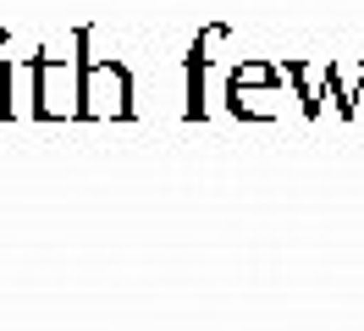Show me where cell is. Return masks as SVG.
Masks as SVG:
<instances>
[{
    "label": "cell",
    "instance_id": "1",
    "mask_svg": "<svg viewBox=\"0 0 364 331\" xmlns=\"http://www.w3.org/2000/svg\"><path fill=\"white\" fill-rule=\"evenodd\" d=\"M89 28H77L67 50H39L28 56V116L33 122H77L83 116V50H89Z\"/></svg>",
    "mask_w": 364,
    "mask_h": 331
},
{
    "label": "cell",
    "instance_id": "7",
    "mask_svg": "<svg viewBox=\"0 0 364 331\" xmlns=\"http://www.w3.org/2000/svg\"><path fill=\"white\" fill-rule=\"evenodd\" d=\"M17 78H23L17 61H6V56H0V122H11V116H17Z\"/></svg>",
    "mask_w": 364,
    "mask_h": 331
},
{
    "label": "cell",
    "instance_id": "3",
    "mask_svg": "<svg viewBox=\"0 0 364 331\" xmlns=\"http://www.w3.org/2000/svg\"><path fill=\"white\" fill-rule=\"evenodd\" d=\"M287 100L298 105V94H293L287 78H265V83L227 78V110L237 122H276V116H287Z\"/></svg>",
    "mask_w": 364,
    "mask_h": 331
},
{
    "label": "cell",
    "instance_id": "2",
    "mask_svg": "<svg viewBox=\"0 0 364 331\" xmlns=\"http://www.w3.org/2000/svg\"><path fill=\"white\" fill-rule=\"evenodd\" d=\"M133 110V72L111 56L83 50V122H127Z\"/></svg>",
    "mask_w": 364,
    "mask_h": 331
},
{
    "label": "cell",
    "instance_id": "5",
    "mask_svg": "<svg viewBox=\"0 0 364 331\" xmlns=\"http://www.w3.org/2000/svg\"><path fill=\"white\" fill-rule=\"evenodd\" d=\"M326 72H331V56H326V61H309V56L282 61V78L293 83L298 110H304V116H320V110H326Z\"/></svg>",
    "mask_w": 364,
    "mask_h": 331
},
{
    "label": "cell",
    "instance_id": "6",
    "mask_svg": "<svg viewBox=\"0 0 364 331\" xmlns=\"http://www.w3.org/2000/svg\"><path fill=\"white\" fill-rule=\"evenodd\" d=\"M359 88H364V61H337L331 56V72H326V100H337V116H359Z\"/></svg>",
    "mask_w": 364,
    "mask_h": 331
},
{
    "label": "cell",
    "instance_id": "4",
    "mask_svg": "<svg viewBox=\"0 0 364 331\" xmlns=\"http://www.w3.org/2000/svg\"><path fill=\"white\" fill-rule=\"evenodd\" d=\"M232 39L227 22H210V28H199V39L188 44V61H182V83H188V105H182V116L188 122H205V72L215 66V50Z\"/></svg>",
    "mask_w": 364,
    "mask_h": 331
}]
</instances>
